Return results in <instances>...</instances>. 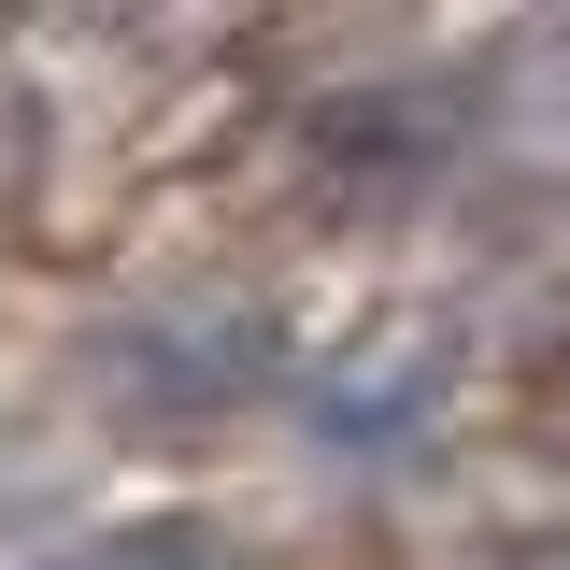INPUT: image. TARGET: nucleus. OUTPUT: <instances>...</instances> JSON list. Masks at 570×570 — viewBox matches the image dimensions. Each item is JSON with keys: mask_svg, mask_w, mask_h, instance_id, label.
<instances>
[{"mask_svg": "<svg viewBox=\"0 0 570 570\" xmlns=\"http://www.w3.org/2000/svg\"><path fill=\"white\" fill-rule=\"evenodd\" d=\"M557 428H570V385H557Z\"/></svg>", "mask_w": 570, "mask_h": 570, "instance_id": "39448f33", "label": "nucleus"}, {"mask_svg": "<svg viewBox=\"0 0 570 570\" xmlns=\"http://www.w3.org/2000/svg\"><path fill=\"white\" fill-rule=\"evenodd\" d=\"M442 385V343L428 328H356L328 371H314V442H400Z\"/></svg>", "mask_w": 570, "mask_h": 570, "instance_id": "f03ea898", "label": "nucleus"}, {"mask_svg": "<svg viewBox=\"0 0 570 570\" xmlns=\"http://www.w3.org/2000/svg\"><path fill=\"white\" fill-rule=\"evenodd\" d=\"M58 570H243V542L214 513H129V528H86Z\"/></svg>", "mask_w": 570, "mask_h": 570, "instance_id": "7ed1b4c3", "label": "nucleus"}, {"mask_svg": "<svg viewBox=\"0 0 570 570\" xmlns=\"http://www.w3.org/2000/svg\"><path fill=\"white\" fill-rule=\"evenodd\" d=\"M272 371H285L272 299H228V285H171V299H129L86 328V385L142 428H200L228 400H257Z\"/></svg>", "mask_w": 570, "mask_h": 570, "instance_id": "f257e3e1", "label": "nucleus"}, {"mask_svg": "<svg viewBox=\"0 0 570 570\" xmlns=\"http://www.w3.org/2000/svg\"><path fill=\"white\" fill-rule=\"evenodd\" d=\"M499 570H570V528H557V542H513Z\"/></svg>", "mask_w": 570, "mask_h": 570, "instance_id": "20e7f679", "label": "nucleus"}]
</instances>
